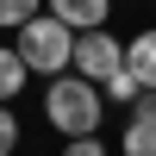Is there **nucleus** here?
<instances>
[{"label": "nucleus", "mask_w": 156, "mask_h": 156, "mask_svg": "<svg viewBox=\"0 0 156 156\" xmlns=\"http://www.w3.org/2000/svg\"><path fill=\"white\" fill-rule=\"evenodd\" d=\"M125 69H131L144 87H156V31H137L131 44H125Z\"/></svg>", "instance_id": "5"}, {"label": "nucleus", "mask_w": 156, "mask_h": 156, "mask_svg": "<svg viewBox=\"0 0 156 156\" xmlns=\"http://www.w3.org/2000/svg\"><path fill=\"white\" fill-rule=\"evenodd\" d=\"M119 150H125V156H156V125L131 119V125H125V137H119Z\"/></svg>", "instance_id": "7"}, {"label": "nucleus", "mask_w": 156, "mask_h": 156, "mask_svg": "<svg viewBox=\"0 0 156 156\" xmlns=\"http://www.w3.org/2000/svg\"><path fill=\"white\" fill-rule=\"evenodd\" d=\"M125 69V44L100 25V31H75V75H87V81H106V75Z\"/></svg>", "instance_id": "3"}, {"label": "nucleus", "mask_w": 156, "mask_h": 156, "mask_svg": "<svg viewBox=\"0 0 156 156\" xmlns=\"http://www.w3.org/2000/svg\"><path fill=\"white\" fill-rule=\"evenodd\" d=\"M19 131H25V125H19V112H12V106H0V156H12V150H19Z\"/></svg>", "instance_id": "10"}, {"label": "nucleus", "mask_w": 156, "mask_h": 156, "mask_svg": "<svg viewBox=\"0 0 156 156\" xmlns=\"http://www.w3.org/2000/svg\"><path fill=\"white\" fill-rule=\"evenodd\" d=\"M62 156H106V144H100V137H69Z\"/></svg>", "instance_id": "11"}, {"label": "nucleus", "mask_w": 156, "mask_h": 156, "mask_svg": "<svg viewBox=\"0 0 156 156\" xmlns=\"http://www.w3.org/2000/svg\"><path fill=\"white\" fill-rule=\"evenodd\" d=\"M100 94H106V100H112V106H131V100H137V94H144V81H137V75H131V69H119V75H106V87H100Z\"/></svg>", "instance_id": "8"}, {"label": "nucleus", "mask_w": 156, "mask_h": 156, "mask_svg": "<svg viewBox=\"0 0 156 156\" xmlns=\"http://www.w3.org/2000/svg\"><path fill=\"white\" fill-rule=\"evenodd\" d=\"M44 119L56 125L62 137H94L100 119H106V94H100V81H87V75H56V81L44 87Z\"/></svg>", "instance_id": "1"}, {"label": "nucleus", "mask_w": 156, "mask_h": 156, "mask_svg": "<svg viewBox=\"0 0 156 156\" xmlns=\"http://www.w3.org/2000/svg\"><path fill=\"white\" fill-rule=\"evenodd\" d=\"M50 19H62L69 31H100L112 19V0H44Z\"/></svg>", "instance_id": "4"}, {"label": "nucleus", "mask_w": 156, "mask_h": 156, "mask_svg": "<svg viewBox=\"0 0 156 156\" xmlns=\"http://www.w3.org/2000/svg\"><path fill=\"white\" fill-rule=\"evenodd\" d=\"M131 119H144V125H156V87H144V94L131 100Z\"/></svg>", "instance_id": "12"}, {"label": "nucleus", "mask_w": 156, "mask_h": 156, "mask_svg": "<svg viewBox=\"0 0 156 156\" xmlns=\"http://www.w3.org/2000/svg\"><path fill=\"white\" fill-rule=\"evenodd\" d=\"M44 0H0V31H19L25 19H37Z\"/></svg>", "instance_id": "9"}, {"label": "nucleus", "mask_w": 156, "mask_h": 156, "mask_svg": "<svg viewBox=\"0 0 156 156\" xmlns=\"http://www.w3.org/2000/svg\"><path fill=\"white\" fill-rule=\"evenodd\" d=\"M25 81H31V69H25V56L0 44V106H12V100L25 94Z\"/></svg>", "instance_id": "6"}, {"label": "nucleus", "mask_w": 156, "mask_h": 156, "mask_svg": "<svg viewBox=\"0 0 156 156\" xmlns=\"http://www.w3.org/2000/svg\"><path fill=\"white\" fill-rule=\"evenodd\" d=\"M12 50L25 56V69L44 75V81H56V75L75 69V31L62 19H50V12H37V19H25L19 31H12Z\"/></svg>", "instance_id": "2"}]
</instances>
